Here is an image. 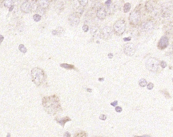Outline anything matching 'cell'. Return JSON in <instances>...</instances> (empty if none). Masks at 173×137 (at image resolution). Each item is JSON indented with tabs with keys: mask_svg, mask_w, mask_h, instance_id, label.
I'll return each mask as SVG.
<instances>
[{
	"mask_svg": "<svg viewBox=\"0 0 173 137\" xmlns=\"http://www.w3.org/2000/svg\"><path fill=\"white\" fill-rule=\"evenodd\" d=\"M87 90L88 92H90V93H91V92H92V90L91 89H87Z\"/></svg>",
	"mask_w": 173,
	"mask_h": 137,
	"instance_id": "cell-38",
	"label": "cell"
},
{
	"mask_svg": "<svg viewBox=\"0 0 173 137\" xmlns=\"http://www.w3.org/2000/svg\"><path fill=\"white\" fill-rule=\"evenodd\" d=\"M41 18H42V17L39 14H36L35 15H34V16H33V19H34V20L36 21V22L40 21L41 20Z\"/></svg>",
	"mask_w": 173,
	"mask_h": 137,
	"instance_id": "cell-23",
	"label": "cell"
},
{
	"mask_svg": "<svg viewBox=\"0 0 173 137\" xmlns=\"http://www.w3.org/2000/svg\"><path fill=\"white\" fill-rule=\"evenodd\" d=\"M91 34L93 35V37H95L96 35H98L99 33L100 35V32H99V28L98 27L96 26H93L91 28Z\"/></svg>",
	"mask_w": 173,
	"mask_h": 137,
	"instance_id": "cell-16",
	"label": "cell"
},
{
	"mask_svg": "<svg viewBox=\"0 0 173 137\" xmlns=\"http://www.w3.org/2000/svg\"><path fill=\"white\" fill-rule=\"evenodd\" d=\"M111 2H112V1H111V0H107V1L105 2V4H106V5L107 6H109L111 5Z\"/></svg>",
	"mask_w": 173,
	"mask_h": 137,
	"instance_id": "cell-32",
	"label": "cell"
},
{
	"mask_svg": "<svg viewBox=\"0 0 173 137\" xmlns=\"http://www.w3.org/2000/svg\"><path fill=\"white\" fill-rule=\"evenodd\" d=\"M155 4L154 1L153 0H149L148 1L146 2L145 4V8L146 9L148 12H151L153 11L154 8H155Z\"/></svg>",
	"mask_w": 173,
	"mask_h": 137,
	"instance_id": "cell-12",
	"label": "cell"
},
{
	"mask_svg": "<svg viewBox=\"0 0 173 137\" xmlns=\"http://www.w3.org/2000/svg\"><path fill=\"white\" fill-rule=\"evenodd\" d=\"M21 10L24 13H30L32 9V4L28 1L23 2L20 7Z\"/></svg>",
	"mask_w": 173,
	"mask_h": 137,
	"instance_id": "cell-9",
	"label": "cell"
},
{
	"mask_svg": "<svg viewBox=\"0 0 173 137\" xmlns=\"http://www.w3.org/2000/svg\"><path fill=\"white\" fill-rule=\"evenodd\" d=\"M37 3L40 7L46 9L48 7L50 4V0H37Z\"/></svg>",
	"mask_w": 173,
	"mask_h": 137,
	"instance_id": "cell-13",
	"label": "cell"
},
{
	"mask_svg": "<svg viewBox=\"0 0 173 137\" xmlns=\"http://www.w3.org/2000/svg\"><path fill=\"white\" fill-rule=\"evenodd\" d=\"M56 120L58 123H59L61 126L64 127L65 123L68 122V121H71V119L69 117H64V118L60 119H56Z\"/></svg>",
	"mask_w": 173,
	"mask_h": 137,
	"instance_id": "cell-15",
	"label": "cell"
},
{
	"mask_svg": "<svg viewBox=\"0 0 173 137\" xmlns=\"http://www.w3.org/2000/svg\"><path fill=\"white\" fill-rule=\"evenodd\" d=\"M4 40V37L2 35H0V44L2 43Z\"/></svg>",
	"mask_w": 173,
	"mask_h": 137,
	"instance_id": "cell-34",
	"label": "cell"
},
{
	"mask_svg": "<svg viewBox=\"0 0 173 137\" xmlns=\"http://www.w3.org/2000/svg\"><path fill=\"white\" fill-rule=\"evenodd\" d=\"M42 105L45 111L50 115H55L62 110L59 99L56 95L44 97L42 100Z\"/></svg>",
	"mask_w": 173,
	"mask_h": 137,
	"instance_id": "cell-1",
	"label": "cell"
},
{
	"mask_svg": "<svg viewBox=\"0 0 173 137\" xmlns=\"http://www.w3.org/2000/svg\"><path fill=\"white\" fill-rule=\"evenodd\" d=\"M64 137H71V135H70V133H68V132H66L65 133V134H64Z\"/></svg>",
	"mask_w": 173,
	"mask_h": 137,
	"instance_id": "cell-33",
	"label": "cell"
},
{
	"mask_svg": "<svg viewBox=\"0 0 173 137\" xmlns=\"http://www.w3.org/2000/svg\"><path fill=\"white\" fill-rule=\"evenodd\" d=\"M31 76L32 82L37 86L41 85L46 80L45 72L39 67H35L32 69Z\"/></svg>",
	"mask_w": 173,
	"mask_h": 137,
	"instance_id": "cell-2",
	"label": "cell"
},
{
	"mask_svg": "<svg viewBox=\"0 0 173 137\" xmlns=\"http://www.w3.org/2000/svg\"><path fill=\"white\" fill-rule=\"evenodd\" d=\"M56 32H57V35H61L62 33H64V28H57V30H56Z\"/></svg>",
	"mask_w": 173,
	"mask_h": 137,
	"instance_id": "cell-24",
	"label": "cell"
},
{
	"mask_svg": "<svg viewBox=\"0 0 173 137\" xmlns=\"http://www.w3.org/2000/svg\"><path fill=\"white\" fill-rule=\"evenodd\" d=\"M53 1H56V0H53Z\"/></svg>",
	"mask_w": 173,
	"mask_h": 137,
	"instance_id": "cell-40",
	"label": "cell"
},
{
	"mask_svg": "<svg viewBox=\"0 0 173 137\" xmlns=\"http://www.w3.org/2000/svg\"><path fill=\"white\" fill-rule=\"evenodd\" d=\"M153 28V25L152 22H145L144 24H143L142 25V28L143 30H144L146 32H148L149 30H152Z\"/></svg>",
	"mask_w": 173,
	"mask_h": 137,
	"instance_id": "cell-14",
	"label": "cell"
},
{
	"mask_svg": "<svg viewBox=\"0 0 173 137\" xmlns=\"http://www.w3.org/2000/svg\"><path fill=\"white\" fill-rule=\"evenodd\" d=\"M153 87H154L153 84V83H148V85H147V89H148V90H152V89H153Z\"/></svg>",
	"mask_w": 173,
	"mask_h": 137,
	"instance_id": "cell-27",
	"label": "cell"
},
{
	"mask_svg": "<svg viewBox=\"0 0 173 137\" xmlns=\"http://www.w3.org/2000/svg\"><path fill=\"white\" fill-rule=\"evenodd\" d=\"M19 50L21 52L23 53H25L27 52V49L26 47L24 46L23 44H20L19 46Z\"/></svg>",
	"mask_w": 173,
	"mask_h": 137,
	"instance_id": "cell-21",
	"label": "cell"
},
{
	"mask_svg": "<svg viewBox=\"0 0 173 137\" xmlns=\"http://www.w3.org/2000/svg\"><path fill=\"white\" fill-rule=\"evenodd\" d=\"M124 41H130V40L131 38H130V37H129V38H127V37H125V38H124Z\"/></svg>",
	"mask_w": 173,
	"mask_h": 137,
	"instance_id": "cell-36",
	"label": "cell"
},
{
	"mask_svg": "<svg viewBox=\"0 0 173 137\" xmlns=\"http://www.w3.org/2000/svg\"><path fill=\"white\" fill-rule=\"evenodd\" d=\"M108 57L111 59V58H113L114 55H113V54H112V53H109V54H108Z\"/></svg>",
	"mask_w": 173,
	"mask_h": 137,
	"instance_id": "cell-35",
	"label": "cell"
},
{
	"mask_svg": "<svg viewBox=\"0 0 173 137\" xmlns=\"http://www.w3.org/2000/svg\"><path fill=\"white\" fill-rule=\"evenodd\" d=\"M96 16H97V18L99 19L104 20V19H105L106 16H107V11H106V9L103 7L99 8L96 12Z\"/></svg>",
	"mask_w": 173,
	"mask_h": 137,
	"instance_id": "cell-11",
	"label": "cell"
},
{
	"mask_svg": "<svg viewBox=\"0 0 173 137\" xmlns=\"http://www.w3.org/2000/svg\"><path fill=\"white\" fill-rule=\"evenodd\" d=\"M126 29V24L124 19H119L115 21L114 25V30L117 35H122L125 32Z\"/></svg>",
	"mask_w": 173,
	"mask_h": 137,
	"instance_id": "cell-3",
	"label": "cell"
},
{
	"mask_svg": "<svg viewBox=\"0 0 173 137\" xmlns=\"http://www.w3.org/2000/svg\"><path fill=\"white\" fill-rule=\"evenodd\" d=\"M124 52L127 56H132L136 52V47L133 43L126 44L124 47Z\"/></svg>",
	"mask_w": 173,
	"mask_h": 137,
	"instance_id": "cell-7",
	"label": "cell"
},
{
	"mask_svg": "<svg viewBox=\"0 0 173 137\" xmlns=\"http://www.w3.org/2000/svg\"><path fill=\"white\" fill-rule=\"evenodd\" d=\"M12 1H13V3H14V2H18L19 0H12Z\"/></svg>",
	"mask_w": 173,
	"mask_h": 137,
	"instance_id": "cell-39",
	"label": "cell"
},
{
	"mask_svg": "<svg viewBox=\"0 0 173 137\" xmlns=\"http://www.w3.org/2000/svg\"></svg>",
	"mask_w": 173,
	"mask_h": 137,
	"instance_id": "cell-41",
	"label": "cell"
},
{
	"mask_svg": "<svg viewBox=\"0 0 173 137\" xmlns=\"http://www.w3.org/2000/svg\"><path fill=\"white\" fill-rule=\"evenodd\" d=\"M131 8V5L129 3H126L124 6L123 8V10L125 13H127L130 10Z\"/></svg>",
	"mask_w": 173,
	"mask_h": 137,
	"instance_id": "cell-17",
	"label": "cell"
},
{
	"mask_svg": "<svg viewBox=\"0 0 173 137\" xmlns=\"http://www.w3.org/2000/svg\"><path fill=\"white\" fill-rule=\"evenodd\" d=\"M141 19V14L140 12L137 10H135L132 11L130 14L129 20L131 25H136L139 23Z\"/></svg>",
	"mask_w": 173,
	"mask_h": 137,
	"instance_id": "cell-5",
	"label": "cell"
},
{
	"mask_svg": "<svg viewBox=\"0 0 173 137\" xmlns=\"http://www.w3.org/2000/svg\"><path fill=\"white\" fill-rule=\"evenodd\" d=\"M113 35V30L110 26H105L101 30L100 37L101 39L107 40L110 39Z\"/></svg>",
	"mask_w": 173,
	"mask_h": 137,
	"instance_id": "cell-6",
	"label": "cell"
},
{
	"mask_svg": "<svg viewBox=\"0 0 173 137\" xmlns=\"http://www.w3.org/2000/svg\"><path fill=\"white\" fill-rule=\"evenodd\" d=\"M115 111H117V112H121L122 111V108L121 107L117 106L115 108Z\"/></svg>",
	"mask_w": 173,
	"mask_h": 137,
	"instance_id": "cell-29",
	"label": "cell"
},
{
	"mask_svg": "<svg viewBox=\"0 0 173 137\" xmlns=\"http://www.w3.org/2000/svg\"><path fill=\"white\" fill-rule=\"evenodd\" d=\"M60 66L63 68H64L67 69H75V66L73 65H70L68 64H66V63H64V64H60Z\"/></svg>",
	"mask_w": 173,
	"mask_h": 137,
	"instance_id": "cell-19",
	"label": "cell"
},
{
	"mask_svg": "<svg viewBox=\"0 0 173 137\" xmlns=\"http://www.w3.org/2000/svg\"><path fill=\"white\" fill-rule=\"evenodd\" d=\"M117 103H118V102H117V101H114V102H112L111 103V105L112 106H116L117 105Z\"/></svg>",
	"mask_w": 173,
	"mask_h": 137,
	"instance_id": "cell-31",
	"label": "cell"
},
{
	"mask_svg": "<svg viewBox=\"0 0 173 137\" xmlns=\"http://www.w3.org/2000/svg\"><path fill=\"white\" fill-rule=\"evenodd\" d=\"M161 66L162 68H165L167 66V63H166V62L164 61H162V62H161Z\"/></svg>",
	"mask_w": 173,
	"mask_h": 137,
	"instance_id": "cell-30",
	"label": "cell"
},
{
	"mask_svg": "<svg viewBox=\"0 0 173 137\" xmlns=\"http://www.w3.org/2000/svg\"><path fill=\"white\" fill-rule=\"evenodd\" d=\"M146 68L150 71L156 72L159 67V61L155 58H149L146 62Z\"/></svg>",
	"mask_w": 173,
	"mask_h": 137,
	"instance_id": "cell-4",
	"label": "cell"
},
{
	"mask_svg": "<svg viewBox=\"0 0 173 137\" xmlns=\"http://www.w3.org/2000/svg\"><path fill=\"white\" fill-rule=\"evenodd\" d=\"M106 115H104V114H101V115L99 117V119H100L101 120H102V121H105L106 119Z\"/></svg>",
	"mask_w": 173,
	"mask_h": 137,
	"instance_id": "cell-28",
	"label": "cell"
},
{
	"mask_svg": "<svg viewBox=\"0 0 173 137\" xmlns=\"http://www.w3.org/2000/svg\"><path fill=\"white\" fill-rule=\"evenodd\" d=\"M169 44V39L167 37L164 36L161 37L158 43V48L160 49L163 50L167 47Z\"/></svg>",
	"mask_w": 173,
	"mask_h": 137,
	"instance_id": "cell-10",
	"label": "cell"
},
{
	"mask_svg": "<svg viewBox=\"0 0 173 137\" xmlns=\"http://www.w3.org/2000/svg\"><path fill=\"white\" fill-rule=\"evenodd\" d=\"M139 85L140 86H141L142 87H144L146 85H147V81L145 79H141L139 81Z\"/></svg>",
	"mask_w": 173,
	"mask_h": 137,
	"instance_id": "cell-20",
	"label": "cell"
},
{
	"mask_svg": "<svg viewBox=\"0 0 173 137\" xmlns=\"http://www.w3.org/2000/svg\"><path fill=\"white\" fill-rule=\"evenodd\" d=\"M103 80H104V78H99V81H100V82H102Z\"/></svg>",
	"mask_w": 173,
	"mask_h": 137,
	"instance_id": "cell-37",
	"label": "cell"
},
{
	"mask_svg": "<svg viewBox=\"0 0 173 137\" xmlns=\"http://www.w3.org/2000/svg\"><path fill=\"white\" fill-rule=\"evenodd\" d=\"M83 30H84V32H87L88 30H89V26H88L87 25H86V24H84V25L83 26Z\"/></svg>",
	"mask_w": 173,
	"mask_h": 137,
	"instance_id": "cell-26",
	"label": "cell"
},
{
	"mask_svg": "<svg viewBox=\"0 0 173 137\" xmlns=\"http://www.w3.org/2000/svg\"><path fill=\"white\" fill-rule=\"evenodd\" d=\"M68 20L71 26L73 27H76L80 22V17L76 14H71L68 17Z\"/></svg>",
	"mask_w": 173,
	"mask_h": 137,
	"instance_id": "cell-8",
	"label": "cell"
},
{
	"mask_svg": "<svg viewBox=\"0 0 173 137\" xmlns=\"http://www.w3.org/2000/svg\"><path fill=\"white\" fill-rule=\"evenodd\" d=\"M13 2L12 0H4V5L6 7L10 8L13 6Z\"/></svg>",
	"mask_w": 173,
	"mask_h": 137,
	"instance_id": "cell-18",
	"label": "cell"
},
{
	"mask_svg": "<svg viewBox=\"0 0 173 137\" xmlns=\"http://www.w3.org/2000/svg\"><path fill=\"white\" fill-rule=\"evenodd\" d=\"M74 136H75V137H86V136H87V135H86V133H85V132H80V133H76V135Z\"/></svg>",
	"mask_w": 173,
	"mask_h": 137,
	"instance_id": "cell-25",
	"label": "cell"
},
{
	"mask_svg": "<svg viewBox=\"0 0 173 137\" xmlns=\"http://www.w3.org/2000/svg\"><path fill=\"white\" fill-rule=\"evenodd\" d=\"M78 2L82 7H85L88 4V0H78Z\"/></svg>",
	"mask_w": 173,
	"mask_h": 137,
	"instance_id": "cell-22",
	"label": "cell"
}]
</instances>
